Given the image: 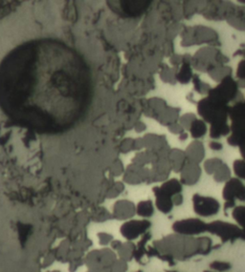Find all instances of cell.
<instances>
[{"instance_id":"6da1fadb","label":"cell","mask_w":245,"mask_h":272,"mask_svg":"<svg viewBox=\"0 0 245 272\" xmlns=\"http://www.w3.org/2000/svg\"><path fill=\"white\" fill-rule=\"evenodd\" d=\"M91 76L82 56L56 38H35L0 61V109L17 126L40 135L74 127L90 102Z\"/></svg>"},{"instance_id":"7a4b0ae2","label":"cell","mask_w":245,"mask_h":272,"mask_svg":"<svg viewBox=\"0 0 245 272\" xmlns=\"http://www.w3.org/2000/svg\"><path fill=\"white\" fill-rule=\"evenodd\" d=\"M212 241L208 238H193L181 235L168 236L154 242L156 252L166 257L185 259L196 254L208 253Z\"/></svg>"},{"instance_id":"3957f363","label":"cell","mask_w":245,"mask_h":272,"mask_svg":"<svg viewBox=\"0 0 245 272\" xmlns=\"http://www.w3.org/2000/svg\"><path fill=\"white\" fill-rule=\"evenodd\" d=\"M207 231L211 234L218 236L222 242L235 241L243 238V229L236 224H230L222 221H214L207 224Z\"/></svg>"},{"instance_id":"277c9868","label":"cell","mask_w":245,"mask_h":272,"mask_svg":"<svg viewBox=\"0 0 245 272\" xmlns=\"http://www.w3.org/2000/svg\"><path fill=\"white\" fill-rule=\"evenodd\" d=\"M173 229L177 235L193 237L207 232V224L200 219L190 218L176 221L173 224Z\"/></svg>"},{"instance_id":"5b68a950","label":"cell","mask_w":245,"mask_h":272,"mask_svg":"<svg viewBox=\"0 0 245 272\" xmlns=\"http://www.w3.org/2000/svg\"><path fill=\"white\" fill-rule=\"evenodd\" d=\"M193 205L194 211L201 217H211L216 215L220 209L218 201H216L214 198L201 196L199 194L194 195Z\"/></svg>"},{"instance_id":"8992f818","label":"cell","mask_w":245,"mask_h":272,"mask_svg":"<svg viewBox=\"0 0 245 272\" xmlns=\"http://www.w3.org/2000/svg\"><path fill=\"white\" fill-rule=\"evenodd\" d=\"M150 225V222L147 220H130L121 225L120 232L126 240L132 242L140 236H144Z\"/></svg>"},{"instance_id":"52a82bcc","label":"cell","mask_w":245,"mask_h":272,"mask_svg":"<svg viewBox=\"0 0 245 272\" xmlns=\"http://www.w3.org/2000/svg\"><path fill=\"white\" fill-rule=\"evenodd\" d=\"M222 196L228 203H235L236 199L245 202V185L240 179L231 178L225 183Z\"/></svg>"},{"instance_id":"ba28073f","label":"cell","mask_w":245,"mask_h":272,"mask_svg":"<svg viewBox=\"0 0 245 272\" xmlns=\"http://www.w3.org/2000/svg\"><path fill=\"white\" fill-rule=\"evenodd\" d=\"M123 175L124 181L131 185H136L145 181H149V169L147 167L138 166L133 163L128 165Z\"/></svg>"},{"instance_id":"9c48e42d","label":"cell","mask_w":245,"mask_h":272,"mask_svg":"<svg viewBox=\"0 0 245 272\" xmlns=\"http://www.w3.org/2000/svg\"><path fill=\"white\" fill-rule=\"evenodd\" d=\"M136 214V206L129 200L116 202L113 208V216L120 221H128Z\"/></svg>"},{"instance_id":"30bf717a","label":"cell","mask_w":245,"mask_h":272,"mask_svg":"<svg viewBox=\"0 0 245 272\" xmlns=\"http://www.w3.org/2000/svg\"><path fill=\"white\" fill-rule=\"evenodd\" d=\"M201 167L199 164L187 162L182 171L180 172L181 175V183H184L186 185L192 186L195 185L196 182L199 181L201 176Z\"/></svg>"},{"instance_id":"8fae6325","label":"cell","mask_w":245,"mask_h":272,"mask_svg":"<svg viewBox=\"0 0 245 272\" xmlns=\"http://www.w3.org/2000/svg\"><path fill=\"white\" fill-rule=\"evenodd\" d=\"M185 155L189 162L199 164L205 157V149L203 144L198 141L193 142L187 147Z\"/></svg>"},{"instance_id":"7c38bea8","label":"cell","mask_w":245,"mask_h":272,"mask_svg":"<svg viewBox=\"0 0 245 272\" xmlns=\"http://www.w3.org/2000/svg\"><path fill=\"white\" fill-rule=\"evenodd\" d=\"M168 160H169L171 169L175 173H180L182 171V169L184 168V166L186 165V163L188 162L185 152L181 151L179 149H176V148H175L169 152Z\"/></svg>"},{"instance_id":"4fadbf2b","label":"cell","mask_w":245,"mask_h":272,"mask_svg":"<svg viewBox=\"0 0 245 272\" xmlns=\"http://www.w3.org/2000/svg\"><path fill=\"white\" fill-rule=\"evenodd\" d=\"M153 193H154L155 198H156L155 205H156V208H158V210L164 214L170 213L174 208L173 198H171V197H169V196H167L164 193L161 192V190L159 189V186L153 187Z\"/></svg>"},{"instance_id":"5bb4252c","label":"cell","mask_w":245,"mask_h":272,"mask_svg":"<svg viewBox=\"0 0 245 272\" xmlns=\"http://www.w3.org/2000/svg\"><path fill=\"white\" fill-rule=\"evenodd\" d=\"M116 252L119 259L129 263L135 257L136 245L131 241H127L126 242H122V244L116 250Z\"/></svg>"},{"instance_id":"9a60e30c","label":"cell","mask_w":245,"mask_h":272,"mask_svg":"<svg viewBox=\"0 0 245 272\" xmlns=\"http://www.w3.org/2000/svg\"><path fill=\"white\" fill-rule=\"evenodd\" d=\"M159 189L165 195L173 198L177 194H181L182 183L177 179H171L169 181H164L162 185L159 186Z\"/></svg>"},{"instance_id":"2e32d148","label":"cell","mask_w":245,"mask_h":272,"mask_svg":"<svg viewBox=\"0 0 245 272\" xmlns=\"http://www.w3.org/2000/svg\"><path fill=\"white\" fill-rule=\"evenodd\" d=\"M99 256L101 268L105 270H109L112 264L118 259L117 254L111 248H104L102 250H99Z\"/></svg>"},{"instance_id":"e0dca14e","label":"cell","mask_w":245,"mask_h":272,"mask_svg":"<svg viewBox=\"0 0 245 272\" xmlns=\"http://www.w3.org/2000/svg\"><path fill=\"white\" fill-rule=\"evenodd\" d=\"M154 213L153 204L150 200L142 201L136 207V214L142 218H149Z\"/></svg>"},{"instance_id":"ac0fdd59","label":"cell","mask_w":245,"mask_h":272,"mask_svg":"<svg viewBox=\"0 0 245 272\" xmlns=\"http://www.w3.org/2000/svg\"><path fill=\"white\" fill-rule=\"evenodd\" d=\"M213 179L216 182H226L231 179V170L226 163H222L213 173Z\"/></svg>"},{"instance_id":"d6986e66","label":"cell","mask_w":245,"mask_h":272,"mask_svg":"<svg viewBox=\"0 0 245 272\" xmlns=\"http://www.w3.org/2000/svg\"><path fill=\"white\" fill-rule=\"evenodd\" d=\"M190 131L192 133L193 138L195 139H199L201 137H203L207 131V126L205 124V122L201 120H195L193 121V123L190 126Z\"/></svg>"},{"instance_id":"ffe728a7","label":"cell","mask_w":245,"mask_h":272,"mask_svg":"<svg viewBox=\"0 0 245 272\" xmlns=\"http://www.w3.org/2000/svg\"><path fill=\"white\" fill-rule=\"evenodd\" d=\"M233 218L241 225L243 229V238L245 237V207H238L233 210Z\"/></svg>"},{"instance_id":"44dd1931","label":"cell","mask_w":245,"mask_h":272,"mask_svg":"<svg viewBox=\"0 0 245 272\" xmlns=\"http://www.w3.org/2000/svg\"><path fill=\"white\" fill-rule=\"evenodd\" d=\"M223 163V161L217 158L209 159L204 162V170L208 175H213L216 169Z\"/></svg>"},{"instance_id":"7402d4cb","label":"cell","mask_w":245,"mask_h":272,"mask_svg":"<svg viewBox=\"0 0 245 272\" xmlns=\"http://www.w3.org/2000/svg\"><path fill=\"white\" fill-rule=\"evenodd\" d=\"M191 78H192V71L190 68V64L185 62L182 65L179 73L177 74V80L182 83H187L190 81Z\"/></svg>"},{"instance_id":"603a6c76","label":"cell","mask_w":245,"mask_h":272,"mask_svg":"<svg viewBox=\"0 0 245 272\" xmlns=\"http://www.w3.org/2000/svg\"><path fill=\"white\" fill-rule=\"evenodd\" d=\"M129 270V263L121 259H117L112 266L109 268L108 272H127Z\"/></svg>"},{"instance_id":"cb8c5ba5","label":"cell","mask_w":245,"mask_h":272,"mask_svg":"<svg viewBox=\"0 0 245 272\" xmlns=\"http://www.w3.org/2000/svg\"><path fill=\"white\" fill-rule=\"evenodd\" d=\"M232 268L231 264L223 261H213L210 264V269L215 272H227Z\"/></svg>"},{"instance_id":"d4e9b609","label":"cell","mask_w":245,"mask_h":272,"mask_svg":"<svg viewBox=\"0 0 245 272\" xmlns=\"http://www.w3.org/2000/svg\"><path fill=\"white\" fill-rule=\"evenodd\" d=\"M234 171L237 176L245 180V160H236L234 162Z\"/></svg>"},{"instance_id":"484cf974","label":"cell","mask_w":245,"mask_h":272,"mask_svg":"<svg viewBox=\"0 0 245 272\" xmlns=\"http://www.w3.org/2000/svg\"><path fill=\"white\" fill-rule=\"evenodd\" d=\"M196 120V116L194 114H186L180 118V123L182 128L190 129L193 121Z\"/></svg>"},{"instance_id":"4316f807","label":"cell","mask_w":245,"mask_h":272,"mask_svg":"<svg viewBox=\"0 0 245 272\" xmlns=\"http://www.w3.org/2000/svg\"><path fill=\"white\" fill-rule=\"evenodd\" d=\"M99 242H100V244L101 245H107L109 244L112 241L114 240L113 239V236L111 234H108V233H99Z\"/></svg>"},{"instance_id":"83f0119b","label":"cell","mask_w":245,"mask_h":272,"mask_svg":"<svg viewBox=\"0 0 245 272\" xmlns=\"http://www.w3.org/2000/svg\"><path fill=\"white\" fill-rule=\"evenodd\" d=\"M125 172V167H124V164L122 163L121 160H117L113 164L112 166V169H111V173L114 177L119 176L121 174H124Z\"/></svg>"},{"instance_id":"f1b7e54d","label":"cell","mask_w":245,"mask_h":272,"mask_svg":"<svg viewBox=\"0 0 245 272\" xmlns=\"http://www.w3.org/2000/svg\"><path fill=\"white\" fill-rule=\"evenodd\" d=\"M132 150H134V140L132 139H127L125 141H123L122 147H121V151L123 153H129Z\"/></svg>"},{"instance_id":"f546056e","label":"cell","mask_w":245,"mask_h":272,"mask_svg":"<svg viewBox=\"0 0 245 272\" xmlns=\"http://www.w3.org/2000/svg\"><path fill=\"white\" fill-rule=\"evenodd\" d=\"M125 189V185L124 183L122 182H115L113 187L111 188V191H110V197L114 198V197H117L118 195H120L121 193L124 191Z\"/></svg>"},{"instance_id":"4dcf8cb0","label":"cell","mask_w":245,"mask_h":272,"mask_svg":"<svg viewBox=\"0 0 245 272\" xmlns=\"http://www.w3.org/2000/svg\"><path fill=\"white\" fill-rule=\"evenodd\" d=\"M183 203V196L182 194H177L173 197V204L174 206H180Z\"/></svg>"},{"instance_id":"1f68e13d","label":"cell","mask_w":245,"mask_h":272,"mask_svg":"<svg viewBox=\"0 0 245 272\" xmlns=\"http://www.w3.org/2000/svg\"><path fill=\"white\" fill-rule=\"evenodd\" d=\"M209 146H210V148L212 149V150H214V151H219V150H221L222 149V144H220V143H218V142H212L211 144H209Z\"/></svg>"},{"instance_id":"d6a6232c","label":"cell","mask_w":245,"mask_h":272,"mask_svg":"<svg viewBox=\"0 0 245 272\" xmlns=\"http://www.w3.org/2000/svg\"><path fill=\"white\" fill-rule=\"evenodd\" d=\"M110 244H111V247H112V249H115V250H117L119 247H120V245L122 244V242L121 241L119 240H113L111 242H110Z\"/></svg>"},{"instance_id":"836d02e7","label":"cell","mask_w":245,"mask_h":272,"mask_svg":"<svg viewBox=\"0 0 245 272\" xmlns=\"http://www.w3.org/2000/svg\"><path fill=\"white\" fill-rule=\"evenodd\" d=\"M135 129H136L137 132H141V131H143V130L146 129V125L143 122H139L138 125L135 126Z\"/></svg>"},{"instance_id":"e575fe53","label":"cell","mask_w":245,"mask_h":272,"mask_svg":"<svg viewBox=\"0 0 245 272\" xmlns=\"http://www.w3.org/2000/svg\"><path fill=\"white\" fill-rule=\"evenodd\" d=\"M89 272H108V270L105 269H93Z\"/></svg>"},{"instance_id":"d590c367","label":"cell","mask_w":245,"mask_h":272,"mask_svg":"<svg viewBox=\"0 0 245 272\" xmlns=\"http://www.w3.org/2000/svg\"></svg>"}]
</instances>
